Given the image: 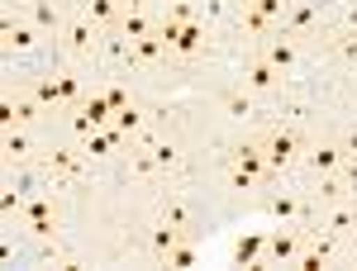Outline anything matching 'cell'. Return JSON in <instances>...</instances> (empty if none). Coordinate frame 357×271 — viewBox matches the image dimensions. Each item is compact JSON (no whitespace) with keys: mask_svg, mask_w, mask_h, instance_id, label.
<instances>
[{"mask_svg":"<svg viewBox=\"0 0 357 271\" xmlns=\"http://www.w3.org/2000/svg\"><path fill=\"white\" fill-rule=\"evenodd\" d=\"M267 176H276L272 162H267V153H262V143H238L234 148V167H229V186L234 190H252L257 181H267Z\"/></svg>","mask_w":357,"mask_h":271,"instance_id":"cell-1","label":"cell"},{"mask_svg":"<svg viewBox=\"0 0 357 271\" xmlns=\"http://www.w3.org/2000/svg\"><path fill=\"white\" fill-rule=\"evenodd\" d=\"M301 134L296 129H272V134L262 138V153H267V162H272V171H286V167L301 157Z\"/></svg>","mask_w":357,"mask_h":271,"instance_id":"cell-2","label":"cell"},{"mask_svg":"<svg viewBox=\"0 0 357 271\" xmlns=\"http://www.w3.org/2000/svg\"><path fill=\"white\" fill-rule=\"evenodd\" d=\"M343 162H348V153H343L338 138H324V143H310V148H305V167H310L314 176H333Z\"/></svg>","mask_w":357,"mask_h":271,"instance_id":"cell-3","label":"cell"},{"mask_svg":"<svg viewBox=\"0 0 357 271\" xmlns=\"http://www.w3.org/2000/svg\"><path fill=\"white\" fill-rule=\"evenodd\" d=\"M105 124H114V105L105 100V95H91V100H82V109H77V119H72V134H96V129H105Z\"/></svg>","mask_w":357,"mask_h":271,"instance_id":"cell-4","label":"cell"},{"mask_svg":"<svg viewBox=\"0 0 357 271\" xmlns=\"http://www.w3.org/2000/svg\"><path fill=\"white\" fill-rule=\"evenodd\" d=\"M301 247H305V233H301V229H281V233H272V238H267V262H276V267H296Z\"/></svg>","mask_w":357,"mask_h":271,"instance_id":"cell-5","label":"cell"},{"mask_svg":"<svg viewBox=\"0 0 357 271\" xmlns=\"http://www.w3.org/2000/svg\"><path fill=\"white\" fill-rule=\"evenodd\" d=\"M243 86L252 95H276V91H281V72H276L267 57H252L243 67Z\"/></svg>","mask_w":357,"mask_h":271,"instance_id":"cell-6","label":"cell"},{"mask_svg":"<svg viewBox=\"0 0 357 271\" xmlns=\"http://www.w3.org/2000/svg\"><path fill=\"white\" fill-rule=\"evenodd\" d=\"M62 43H67V53L86 57L91 48H96V24H91L86 15H77V20H67V24H62Z\"/></svg>","mask_w":357,"mask_h":271,"instance_id":"cell-7","label":"cell"},{"mask_svg":"<svg viewBox=\"0 0 357 271\" xmlns=\"http://www.w3.org/2000/svg\"><path fill=\"white\" fill-rule=\"evenodd\" d=\"M329 257H333V233L314 229V238H305L301 257H296V267H305V271H319L324 262H329Z\"/></svg>","mask_w":357,"mask_h":271,"instance_id":"cell-8","label":"cell"},{"mask_svg":"<svg viewBox=\"0 0 357 271\" xmlns=\"http://www.w3.org/2000/svg\"><path fill=\"white\" fill-rule=\"evenodd\" d=\"M319 229H324V233H333V238H343V233H357V205H343V200L324 205V219H319Z\"/></svg>","mask_w":357,"mask_h":271,"instance_id":"cell-9","label":"cell"},{"mask_svg":"<svg viewBox=\"0 0 357 271\" xmlns=\"http://www.w3.org/2000/svg\"><path fill=\"white\" fill-rule=\"evenodd\" d=\"M38 100H33V95H20V100H5V105H0V124H5V129H29V124H33V119H38Z\"/></svg>","mask_w":357,"mask_h":271,"instance_id":"cell-10","label":"cell"},{"mask_svg":"<svg viewBox=\"0 0 357 271\" xmlns=\"http://www.w3.org/2000/svg\"><path fill=\"white\" fill-rule=\"evenodd\" d=\"M229 257H234V267H252V262H262V257H267V233H262V229L243 233V238L234 243Z\"/></svg>","mask_w":357,"mask_h":271,"instance_id":"cell-11","label":"cell"},{"mask_svg":"<svg viewBox=\"0 0 357 271\" xmlns=\"http://www.w3.org/2000/svg\"><path fill=\"white\" fill-rule=\"evenodd\" d=\"M205 43H210L205 20H191V24H181V38H176V48H172V53H176V57H195V53H205Z\"/></svg>","mask_w":357,"mask_h":271,"instance_id":"cell-12","label":"cell"},{"mask_svg":"<svg viewBox=\"0 0 357 271\" xmlns=\"http://www.w3.org/2000/svg\"><path fill=\"white\" fill-rule=\"evenodd\" d=\"M48 171L67 176V181H82L86 162H82V153H77V148H53V153H48Z\"/></svg>","mask_w":357,"mask_h":271,"instance_id":"cell-13","label":"cell"},{"mask_svg":"<svg viewBox=\"0 0 357 271\" xmlns=\"http://www.w3.org/2000/svg\"><path fill=\"white\" fill-rule=\"evenodd\" d=\"M162 53H172V48H167V38H162V33L153 29L148 38H134V43H129V67H138V62H158Z\"/></svg>","mask_w":357,"mask_h":271,"instance_id":"cell-14","label":"cell"},{"mask_svg":"<svg viewBox=\"0 0 357 271\" xmlns=\"http://www.w3.org/2000/svg\"><path fill=\"white\" fill-rule=\"evenodd\" d=\"M124 129H114V124H105V129H96V134H86V153H91V157H110L114 148H119V143H124Z\"/></svg>","mask_w":357,"mask_h":271,"instance_id":"cell-15","label":"cell"},{"mask_svg":"<svg viewBox=\"0 0 357 271\" xmlns=\"http://www.w3.org/2000/svg\"><path fill=\"white\" fill-rule=\"evenodd\" d=\"M82 15L96 29H114V24H119V15H124V5H119V0H86Z\"/></svg>","mask_w":357,"mask_h":271,"instance_id":"cell-16","label":"cell"},{"mask_svg":"<svg viewBox=\"0 0 357 271\" xmlns=\"http://www.w3.org/2000/svg\"><path fill=\"white\" fill-rule=\"evenodd\" d=\"M24 210H29V229H33L38 238H48V233L57 229V224H53V205H48V195H33Z\"/></svg>","mask_w":357,"mask_h":271,"instance_id":"cell-17","label":"cell"},{"mask_svg":"<svg viewBox=\"0 0 357 271\" xmlns=\"http://www.w3.org/2000/svg\"><path fill=\"white\" fill-rule=\"evenodd\" d=\"M33 29H38V24H15V20L5 15V24H0V33H5V48H15V53H29V48H33V38H38Z\"/></svg>","mask_w":357,"mask_h":271,"instance_id":"cell-18","label":"cell"},{"mask_svg":"<svg viewBox=\"0 0 357 271\" xmlns=\"http://www.w3.org/2000/svg\"><path fill=\"white\" fill-rule=\"evenodd\" d=\"M153 29H158V24H153L143 10H124V15H119V24H114V33H124V38L134 43V38H148Z\"/></svg>","mask_w":357,"mask_h":271,"instance_id":"cell-19","label":"cell"},{"mask_svg":"<svg viewBox=\"0 0 357 271\" xmlns=\"http://www.w3.org/2000/svg\"><path fill=\"white\" fill-rule=\"evenodd\" d=\"M220 105H224V114L243 119V114H252V91H248V86H229L220 95Z\"/></svg>","mask_w":357,"mask_h":271,"instance_id":"cell-20","label":"cell"},{"mask_svg":"<svg viewBox=\"0 0 357 271\" xmlns=\"http://www.w3.org/2000/svg\"><path fill=\"white\" fill-rule=\"evenodd\" d=\"M272 215L281 219V224H301V219H310V210H305L296 195H276V200H272Z\"/></svg>","mask_w":357,"mask_h":271,"instance_id":"cell-21","label":"cell"},{"mask_svg":"<svg viewBox=\"0 0 357 271\" xmlns=\"http://www.w3.org/2000/svg\"><path fill=\"white\" fill-rule=\"evenodd\" d=\"M314 24V0H291V15H286V29L291 33H305Z\"/></svg>","mask_w":357,"mask_h":271,"instance_id":"cell-22","label":"cell"},{"mask_svg":"<svg viewBox=\"0 0 357 271\" xmlns=\"http://www.w3.org/2000/svg\"><path fill=\"white\" fill-rule=\"evenodd\" d=\"M181 233H186V229H176V224H158V229H153V252H158V257H167V252H172V247L181 243Z\"/></svg>","mask_w":357,"mask_h":271,"instance_id":"cell-23","label":"cell"},{"mask_svg":"<svg viewBox=\"0 0 357 271\" xmlns=\"http://www.w3.org/2000/svg\"><path fill=\"white\" fill-rule=\"evenodd\" d=\"M33 100H38L43 109L62 105V91H57V72H53V77H38V82H33Z\"/></svg>","mask_w":357,"mask_h":271,"instance_id":"cell-24","label":"cell"},{"mask_svg":"<svg viewBox=\"0 0 357 271\" xmlns=\"http://www.w3.org/2000/svg\"><path fill=\"white\" fill-rule=\"evenodd\" d=\"M29 153H33V148H29L24 129H5V157H10V162H24Z\"/></svg>","mask_w":357,"mask_h":271,"instance_id":"cell-25","label":"cell"},{"mask_svg":"<svg viewBox=\"0 0 357 271\" xmlns=\"http://www.w3.org/2000/svg\"><path fill=\"white\" fill-rule=\"evenodd\" d=\"M267 62H272L276 72H291V67H296V43H286V38H276L272 48H267Z\"/></svg>","mask_w":357,"mask_h":271,"instance_id":"cell-26","label":"cell"},{"mask_svg":"<svg viewBox=\"0 0 357 271\" xmlns=\"http://www.w3.org/2000/svg\"><path fill=\"white\" fill-rule=\"evenodd\" d=\"M114 129H124L129 138H134V134H143V109H138V105L114 109Z\"/></svg>","mask_w":357,"mask_h":271,"instance_id":"cell-27","label":"cell"},{"mask_svg":"<svg viewBox=\"0 0 357 271\" xmlns=\"http://www.w3.org/2000/svg\"><path fill=\"white\" fill-rule=\"evenodd\" d=\"M33 24H38V29H53V33H62V15H57L48 0H33Z\"/></svg>","mask_w":357,"mask_h":271,"instance_id":"cell-28","label":"cell"},{"mask_svg":"<svg viewBox=\"0 0 357 271\" xmlns=\"http://www.w3.org/2000/svg\"><path fill=\"white\" fill-rule=\"evenodd\" d=\"M57 91H62V105H77L82 100V77L77 72H57Z\"/></svg>","mask_w":357,"mask_h":271,"instance_id":"cell-29","label":"cell"},{"mask_svg":"<svg viewBox=\"0 0 357 271\" xmlns=\"http://www.w3.org/2000/svg\"><path fill=\"white\" fill-rule=\"evenodd\" d=\"M148 153H153V162L162 167V171H172V167L181 162V153H176V148H172V143H153V148H148Z\"/></svg>","mask_w":357,"mask_h":271,"instance_id":"cell-30","label":"cell"},{"mask_svg":"<svg viewBox=\"0 0 357 271\" xmlns=\"http://www.w3.org/2000/svg\"><path fill=\"white\" fill-rule=\"evenodd\" d=\"M162 262H167V267H195V247H191V243H176V247L162 257Z\"/></svg>","mask_w":357,"mask_h":271,"instance_id":"cell-31","label":"cell"},{"mask_svg":"<svg viewBox=\"0 0 357 271\" xmlns=\"http://www.w3.org/2000/svg\"><path fill=\"white\" fill-rule=\"evenodd\" d=\"M243 24L252 29V33H262V29H272V15H262V10H252V5H243Z\"/></svg>","mask_w":357,"mask_h":271,"instance_id":"cell-32","label":"cell"},{"mask_svg":"<svg viewBox=\"0 0 357 271\" xmlns=\"http://www.w3.org/2000/svg\"><path fill=\"white\" fill-rule=\"evenodd\" d=\"M167 224H176V229H186V224H191V215H186V205H167Z\"/></svg>","mask_w":357,"mask_h":271,"instance_id":"cell-33","label":"cell"},{"mask_svg":"<svg viewBox=\"0 0 357 271\" xmlns=\"http://www.w3.org/2000/svg\"><path fill=\"white\" fill-rule=\"evenodd\" d=\"M338 53H343V57H357V29L338 33Z\"/></svg>","mask_w":357,"mask_h":271,"instance_id":"cell-34","label":"cell"},{"mask_svg":"<svg viewBox=\"0 0 357 271\" xmlns=\"http://www.w3.org/2000/svg\"><path fill=\"white\" fill-rule=\"evenodd\" d=\"M0 210L15 215V210H20V190H5V195H0Z\"/></svg>","mask_w":357,"mask_h":271,"instance_id":"cell-35","label":"cell"},{"mask_svg":"<svg viewBox=\"0 0 357 271\" xmlns=\"http://www.w3.org/2000/svg\"><path fill=\"white\" fill-rule=\"evenodd\" d=\"M105 100H110L114 109H124V105H134V100H129V95H124V91H119V86H114V91H105Z\"/></svg>","mask_w":357,"mask_h":271,"instance_id":"cell-36","label":"cell"},{"mask_svg":"<svg viewBox=\"0 0 357 271\" xmlns=\"http://www.w3.org/2000/svg\"><path fill=\"white\" fill-rule=\"evenodd\" d=\"M338 143H343V153H348V157H357V134H348V138H338Z\"/></svg>","mask_w":357,"mask_h":271,"instance_id":"cell-37","label":"cell"},{"mask_svg":"<svg viewBox=\"0 0 357 271\" xmlns=\"http://www.w3.org/2000/svg\"><path fill=\"white\" fill-rule=\"evenodd\" d=\"M119 5H124V10H143L148 0H119Z\"/></svg>","mask_w":357,"mask_h":271,"instance_id":"cell-38","label":"cell"}]
</instances>
